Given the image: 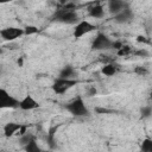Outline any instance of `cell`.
<instances>
[{"mask_svg": "<svg viewBox=\"0 0 152 152\" xmlns=\"http://www.w3.org/2000/svg\"><path fill=\"white\" fill-rule=\"evenodd\" d=\"M53 20H57L59 23L63 24H68V25H74V24H78V14L76 13L75 10H65V8H59L53 13L52 17Z\"/></svg>", "mask_w": 152, "mask_h": 152, "instance_id": "1", "label": "cell"}, {"mask_svg": "<svg viewBox=\"0 0 152 152\" xmlns=\"http://www.w3.org/2000/svg\"><path fill=\"white\" fill-rule=\"evenodd\" d=\"M65 109L72 114L74 116H88L90 113H89V109L87 108L83 99L81 96H77L75 97L72 101H70L69 103L65 104Z\"/></svg>", "mask_w": 152, "mask_h": 152, "instance_id": "2", "label": "cell"}, {"mask_svg": "<svg viewBox=\"0 0 152 152\" xmlns=\"http://www.w3.org/2000/svg\"><path fill=\"white\" fill-rule=\"evenodd\" d=\"M77 83H78V81L74 80V78H61V77H58V78L55 80L51 88H52L55 94H64L69 89H71L74 86H76Z\"/></svg>", "mask_w": 152, "mask_h": 152, "instance_id": "3", "label": "cell"}, {"mask_svg": "<svg viewBox=\"0 0 152 152\" xmlns=\"http://www.w3.org/2000/svg\"><path fill=\"white\" fill-rule=\"evenodd\" d=\"M0 107L1 108H19L20 101L17 100L14 96L10 95V93L5 89H0Z\"/></svg>", "mask_w": 152, "mask_h": 152, "instance_id": "4", "label": "cell"}, {"mask_svg": "<svg viewBox=\"0 0 152 152\" xmlns=\"http://www.w3.org/2000/svg\"><path fill=\"white\" fill-rule=\"evenodd\" d=\"M113 45V42L104 34V33H101L99 32L95 37V39L93 40L91 43V49L93 50H96V51H100V50H108L110 49Z\"/></svg>", "mask_w": 152, "mask_h": 152, "instance_id": "5", "label": "cell"}, {"mask_svg": "<svg viewBox=\"0 0 152 152\" xmlns=\"http://www.w3.org/2000/svg\"><path fill=\"white\" fill-rule=\"evenodd\" d=\"M95 28H96L95 25H93L91 23H89V21H87V20H81L78 24H76V26H75V28H74V37H75L76 39H78V38H81L82 36H84V34H87V33L94 31Z\"/></svg>", "mask_w": 152, "mask_h": 152, "instance_id": "6", "label": "cell"}, {"mask_svg": "<svg viewBox=\"0 0 152 152\" xmlns=\"http://www.w3.org/2000/svg\"><path fill=\"white\" fill-rule=\"evenodd\" d=\"M0 34L4 40H14L17 38H19L20 36L25 34L24 32V28H18V27H6V28H2L0 31Z\"/></svg>", "mask_w": 152, "mask_h": 152, "instance_id": "7", "label": "cell"}, {"mask_svg": "<svg viewBox=\"0 0 152 152\" xmlns=\"http://www.w3.org/2000/svg\"><path fill=\"white\" fill-rule=\"evenodd\" d=\"M134 18V13L129 7H126L124 11H121L119 14L114 15V21L118 24H127L131 23Z\"/></svg>", "mask_w": 152, "mask_h": 152, "instance_id": "8", "label": "cell"}, {"mask_svg": "<svg viewBox=\"0 0 152 152\" xmlns=\"http://www.w3.org/2000/svg\"><path fill=\"white\" fill-rule=\"evenodd\" d=\"M39 107V102H37L31 95H26L23 100H20V109L23 110H32Z\"/></svg>", "mask_w": 152, "mask_h": 152, "instance_id": "9", "label": "cell"}, {"mask_svg": "<svg viewBox=\"0 0 152 152\" xmlns=\"http://www.w3.org/2000/svg\"><path fill=\"white\" fill-rule=\"evenodd\" d=\"M126 7H128V5L124 1H120V0H110L108 2V10L110 13H113L114 15L119 14L121 11H124Z\"/></svg>", "mask_w": 152, "mask_h": 152, "instance_id": "10", "label": "cell"}, {"mask_svg": "<svg viewBox=\"0 0 152 152\" xmlns=\"http://www.w3.org/2000/svg\"><path fill=\"white\" fill-rule=\"evenodd\" d=\"M21 127H23L21 124L7 122V124L4 126V134H5L6 137H12V135H14L17 132H19Z\"/></svg>", "mask_w": 152, "mask_h": 152, "instance_id": "11", "label": "cell"}, {"mask_svg": "<svg viewBox=\"0 0 152 152\" xmlns=\"http://www.w3.org/2000/svg\"><path fill=\"white\" fill-rule=\"evenodd\" d=\"M119 69H120V65L113 62V63H109V64H104L101 68V72L106 76H113L119 71Z\"/></svg>", "mask_w": 152, "mask_h": 152, "instance_id": "12", "label": "cell"}, {"mask_svg": "<svg viewBox=\"0 0 152 152\" xmlns=\"http://www.w3.org/2000/svg\"><path fill=\"white\" fill-rule=\"evenodd\" d=\"M89 15L95 19H100L104 15V10L100 4H96L89 8Z\"/></svg>", "mask_w": 152, "mask_h": 152, "instance_id": "13", "label": "cell"}, {"mask_svg": "<svg viewBox=\"0 0 152 152\" xmlns=\"http://www.w3.org/2000/svg\"><path fill=\"white\" fill-rule=\"evenodd\" d=\"M75 69L71 65H65L61 71H59V77L61 78H72L75 76Z\"/></svg>", "mask_w": 152, "mask_h": 152, "instance_id": "14", "label": "cell"}, {"mask_svg": "<svg viewBox=\"0 0 152 152\" xmlns=\"http://www.w3.org/2000/svg\"><path fill=\"white\" fill-rule=\"evenodd\" d=\"M24 151H25V152H44V151L40 148V146L38 145L36 138L32 139L28 144H26V145L24 146Z\"/></svg>", "mask_w": 152, "mask_h": 152, "instance_id": "15", "label": "cell"}, {"mask_svg": "<svg viewBox=\"0 0 152 152\" xmlns=\"http://www.w3.org/2000/svg\"><path fill=\"white\" fill-rule=\"evenodd\" d=\"M58 126H53L49 129L48 132V137H46V140H48V144L51 148H55V132L57 131Z\"/></svg>", "mask_w": 152, "mask_h": 152, "instance_id": "16", "label": "cell"}, {"mask_svg": "<svg viewBox=\"0 0 152 152\" xmlns=\"http://www.w3.org/2000/svg\"><path fill=\"white\" fill-rule=\"evenodd\" d=\"M141 152H152V139L151 138H145L140 145Z\"/></svg>", "mask_w": 152, "mask_h": 152, "instance_id": "17", "label": "cell"}, {"mask_svg": "<svg viewBox=\"0 0 152 152\" xmlns=\"http://www.w3.org/2000/svg\"><path fill=\"white\" fill-rule=\"evenodd\" d=\"M141 119H148L152 115V106H144L140 108Z\"/></svg>", "mask_w": 152, "mask_h": 152, "instance_id": "18", "label": "cell"}, {"mask_svg": "<svg viewBox=\"0 0 152 152\" xmlns=\"http://www.w3.org/2000/svg\"><path fill=\"white\" fill-rule=\"evenodd\" d=\"M133 72L138 76H146L148 74V69L146 66H142V65H137L133 69Z\"/></svg>", "mask_w": 152, "mask_h": 152, "instance_id": "19", "label": "cell"}, {"mask_svg": "<svg viewBox=\"0 0 152 152\" xmlns=\"http://www.w3.org/2000/svg\"><path fill=\"white\" fill-rule=\"evenodd\" d=\"M132 48L129 46V45H125L124 44V46L120 49V50H118V56H120V57H124V56H128V55H131L132 53Z\"/></svg>", "mask_w": 152, "mask_h": 152, "instance_id": "20", "label": "cell"}, {"mask_svg": "<svg viewBox=\"0 0 152 152\" xmlns=\"http://www.w3.org/2000/svg\"><path fill=\"white\" fill-rule=\"evenodd\" d=\"M36 137L32 134V133H26V134H24V135H21L20 138H19V141H20V144L23 145V146H25L26 144H28L32 139H34Z\"/></svg>", "mask_w": 152, "mask_h": 152, "instance_id": "21", "label": "cell"}, {"mask_svg": "<svg viewBox=\"0 0 152 152\" xmlns=\"http://www.w3.org/2000/svg\"><path fill=\"white\" fill-rule=\"evenodd\" d=\"M95 112L97 114H112V113H115L114 109H109V108H104V107H95Z\"/></svg>", "mask_w": 152, "mask_h": 152, "instance_id": "22", "label": "cell"}, {"mask_svg": "<svg viewBox=\"0 0 152 152\" xmlns=\"http://www.w3.org/2000/svg\"><path fill=\"white\" fill-rule=\"evenodd\" d=\"M132 55L138 56V57H147L148 56V51L145 49H138V50H133Z\"/></svg>", "mask_w": 152, "mask_h": 152, "instance_id": "23", "label": "cell"}, {"mask_svg": "<svg viewBox=\"0 0 152 152\" xmlns=\"http://www.w3.org/2000/svg\"><path fill=\"white\" fill-rule=\"evenodd\" d=\"M24 32H25V34H34L38 32V28L33 25H30V26H26L24 28Z\"/></svg>", "mask_w": 152, "mask_h": 152, "instance_id": "24", "label": "cell"}, {"mask_svg": "<svg viewBox=\"0 0 152 152\" xmlns=\"http://www.w3.org/2000/svg\"><path fill=\"white\" fill-rule=\"evenodd\" d=\"M100 62L103 63V65H104V64H109V63H113V58H109V56H103V55H101V56H100Z\"/></svg>", "mask_w": 152, "mask_h": 152, "instance_id": "25", "label": "cell"}, {"mask_svg": "<svg viewBox=\"0 0 152 152\" xmlns=\"http://www.w3.org/2000/svg\"><path fill=\"white\" fill-rule=\"evenodd\" d=\"M122 46H124V44L121 40H115V42H113V45H112V48L115 50H120Z\"/></svg>", "mask_w": 152, "mask_h": 152, "instance_id": "26", "label": "cell"}, {"mask_svg": "<svg viewBox=\"0 0 152 152\" xmlns=\"http://www.w3.org/2000/svg\"><path fill=\"white\" fill-rule=\"evenodd\" d=\"M96 93H97L96 88L95 87H90L89 90H88V96H94V95H96Z\"/></svg>", "mask_w": 152, "mask_h": 152, "instance_id": "27", "label": "cell"}, {"mask_svg": "<svg viewBox=\"0 0 152 152\" xmlns=\"http://www.w3.org/2000/svg\"><path fill=\"white\" fill-rule=\"evenodd\" d=\"M137 42H139V43H148V39H146V37H144V36H138L137 37Z\"/></svg>", "mask_w": 152, "mask_h": 152, "instance_id": "28", "label": "cell"}, {"mask_svg": "<svg viewBox=\"0 0 152 152\" xmlns=\"http://www.w3.org/2000/svg\"><path fill=\"white\" fill-rule=\"evenodd\" d=\"M18 64H19V66H23V58L18 59Z\"/></svg>", "mask_w": 152, "mask_h": 152, "instance_id": "29", "label": "cell"}, {"mask_svg": "<svg viewBox=\"0 0 152 152\" xmlns=\"http://www.w3.org/2000/svg\"><path fill=\"white\" fill-rule=\"evenodd\" d=\"M148 97H150V100H152V91L150 93V96H148Z\"/></svg>", "mask_w": 152, "mask_h": 152, "instance_id": "30", "label": "cell"}]
</instances>
